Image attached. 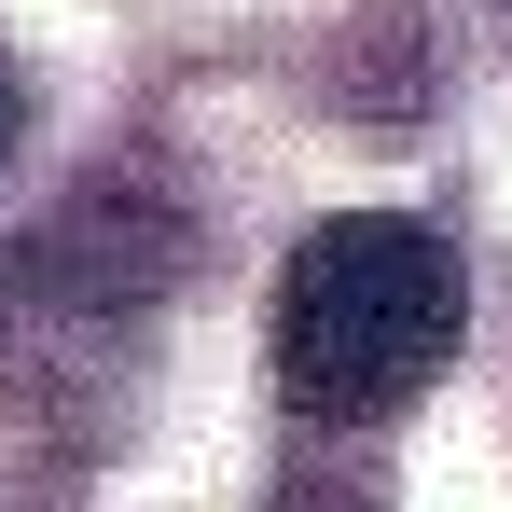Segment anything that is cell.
<instances>
[{"label":"cell","mask_w":512,"mask_h":512,"mask_svg":"<svg viewBox=\"0 0 512 512\" xmlns=\"http://www.w3.org/2000/svg\"><path fill=\"white\" fill-rule=\"evenodd\" d=\"M14 139H28V84H14V56H0V167H14Z\"/></svg>","instance_id":"3957f363"},{"label":"cell","mask_w":512,"mask_h":512,"mask_svg":"<svg viewBox=\"0 0 512 512\" xmlns=\"http://www.w3.org/2000/svg\"><path fill=\"white\" fill-rule=\"evenodd\" d=\"M457 319H471L457 250L429 222H402V208H346L277 263L263 360H277V402L305 429H374L457 360Z\"/></svg>","instance_id":"7a4b0ae2"},{"label":"cell","mask_w":512,"mask_h":512,"mask_svg":"<svg viewBox=\"0 0 512 512\" xmlns=\"http://www.w3.org/2000/svg\"><path fill=\"white\" fill-rule=\"evenodd\" d=\"M499 28H512V0H499Z\"/></svg>","instance_id":"277c9868"},{"label":"cell","mask_w":512,"mask_h":512,"mask_svg":"<svg viewBox=\"0 0 512 512\" xmlns=\"http://www.w3.org/2000/svg\"><path fill=\"white\" fill-rule=\"evenodd\" d=\"M194 277V222L153 167H97L56 194V222H28L0 250V388L42 416H97L125 402L139 333Z\"/></svg>","instance_id":"6da1fadb"}]
</instances>
